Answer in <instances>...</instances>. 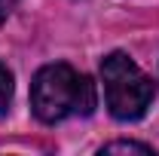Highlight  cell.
Listing matches in <instances>:
<instances>
[{
    "mask_svg": "<svg viewBox=\"0 0 159 156\" xmlns=\"http://www.w3.org/2000/svg\"><path fill=\"white\" fill-rule=\"evenodd\" d=\"M98 104L95 83L70 64H46L31 83V110L40 122H61L67 117H89Z\"/></svg>",
    "mask_w": 159,
    "mask_h": 156,
    "instance_id": "cell-1",
    "label": "cell"
},
{
    "mask_svg": "<svg viewBox=\"0 0 159 156\" xmlns=\"http://www.w3.org/2000/svg\"><path fill=\"white\" fill-rule=\"evenodd\" d=\"M12 92H16V83H12V74L0 64V117L9 113V104H12Z\"/></svg>",
    "mask_w": 159,
    "mask_h": 156,
    "instance_id": "cell-4",
    "label": "cell"
},
{
    "mask_svg": "<svg viewBox=\"0 0 159 156\" xmlns=\"http://www.w3.org/2000/svg\"><path fill=\"white\" fill-rule=\"evenodd\" d=\"M101 153H141V156H153V147L138 144V141H110L101 147Z\"/></svg>",
    "mask_w": 159,
    "mask_h": 156,
    "instance_id": "cell-3",
    "label": "cell"
},
{
    "mask_svg": "<svg viewBox=\"0 0 159 156\" xmlns=\"http://www.w3.org/2000/svg\"><path fill=\"white\" fill-rule=\"evenodd\" d=\"M101 80H104V101L113 119L132 122L147 113L153 104L156 86L125 52H110L101 61Z\"/></svg>",
    "mask_w": 159,
    "mask_h": 156,
    "instance_id": "cell-2",
    "label": "cell"
},
{
    "mask_svg": "<svg viewBox=\"0 0 159 156\" xmlns=\"http://www.w3.org/2000/svg\"><path fill=\"white\" fill-rule=\"evenodd\" d=\"M16 6H19V0H0V21L6 19V16H9Z\"/></svg>",
    "mask_w": 159,
    "mask_h": 156,
    "instance_id": "cell-5",
    "label": "cell"
}]
</instances>
